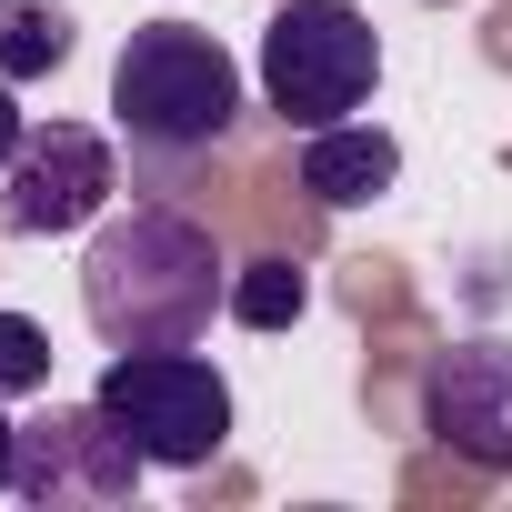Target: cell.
I'll use <instances>...</instances> for the list:
<instances>
[{"label":"cell","mask_w":512,"mask_h":512,"mask_svg":"<svg viewBox=\"0 0 512 512\" xmlns=\"http://www.w3.org/2000/svg\"><path fill=\"white\" fill-rule=\"evenodd\" d=\"M81 312H91L101 352H171V342H201L211 312H231L221 231L191 221L181 201L101 211V221H91V251H81Z\"/></svg>","instance_id":"6da1fadb"},{"label":"cell","mask_w":512,"mask_h":512,"mask_svg":"<svg viewBox=\"0 0 512 512\" xmlns=\"http://www.w3.org/2000/svg\"><path fill=\"white\" fill-rule=\"evenodd\" d=\"M111 131L141 171H191L241 131V61L201 21H141L111 61Z\"/></svg>","instance_id":"7a4b0ae2"},{"label":"cell","mask_w":512,"mask_h":512,"mask_svg":"<svg viewBox=\"0 0 512 512\" xmlns=\"http://www.w3.org/2000/svg\"><path fill=\"white\" fill-rule=\"evenodd\" d=\"M382 81V31L352 0H282L262 31V111L282 131H332L372 101Z\"/></svg>","instance_id":"3957f363"},{"label":"cell","mask_w":512,"mask_h":512,"mask_svg":"<svg viewBox=\"0 0 512 512\" xmlns=\"http://www.w3.org/2000/svg\"><path fill=\"white\" fill-rule=\"evenodd\" d=\"M91 402L151 452V472H201L231 442V382L191 342H171V352H111L101 382H91Z\"/></svg>","instance_id":"277c9868"},{"label":"cell","mask_w":512,"mask_h":512,"mask_svg":"<svg viewBox=\"0 0 512 512\" xmlns=\"http://www.w3.org/2000/svg\"><path fill=\"white\" fill-rule=\"evenodd\" d=\"M121 191V161H111V131L91 121H31V141L0 171V231L11 241H61V231H91Z\"/></svg>","instance_id":"5b68a950"},{"label":"cell","mask_w":512,"mask_h":512,"mask_svg":"<svg viewBox=\"0 0 512 512\" xmlns=\"http://www.w3.org/2000/svg\"><path fill=\"white\" fill-rule=\"evenodd\" d=\"M141 472H151V452H141L101 402H81V412L21 422V472H11V492L41 502V512H111V502L141 492Z\"/></svg>","instance_id":"8992f818"},{"label":"cell","mask_w":512,"mask_h":512,"mask_svg":"<svg viewBox=\"0 0 512 512\" xmlns=\"http://www.w3.org/2000/svg\"><path fill=\"white\" fill-rule=\"evenodd\" d=\"M422 432L472 462V472H512V342H452L422 372Z\"/></svg>","instance_id":"52a82bcc"},{"label":"cell","mask_w":512,"mask_h":512,"mask_svg":"<svg viewBox=\"0 0 512 512\" xmlns=\"http://www.w3.org/2000/svg\"><path fill=\"white\" fill-rule=\"evenodd\" d=\"M292 171H302V191L322 211H352V201H382L402 181V141L372 131V121H332V131H302V161Z\"/></svg>","instance_id":"ba28073f"},{"label":"cell","mask_w":512,"mask_h":512,"mask_svg":"<svg viewBox=\"0 0 512 512\" xmlns=\"http://www.w3.org/2000/svg\"><path fill=\"white\" fill-rule=\"evenodd\" d=\"M81 21H71V0H0V81H51L71 61Z\"/></svg>","instance_id":"9c48e42d"},{"label":"cell","mask_w":512,"mask_h":512,"mask_svg":"<svg viewBox=\"0 0 512 512\" xmlns=\"http://www.w3.org/2000/svg\"><path fill=\"white\" fill-rule=\"evenodd\" d=\"M312 312V272L292 251H262V262H231V322L241 332H292Z\"/></svg>","instance_id":"30bf717a"},{"label":"cell","mask_w":512,"mask_h":512,"mask_svg":"<svg viewBox=\"0 0 512 512\" xmlns=\"http://www.w3.org/2000/svg\"><path fill=\"white\" fill-rule=\"evenodd\" d=\"M51 332L31 322V312H0V402H11V392H51Z\"/></svg>","instance_id":"8fae6325"},{"label":"cell","mask_w":512,"mask_h":512,"mask_svg":"<svg viewBox=\"0 0 512 512\" xmlns=\"http://www.w3.org/2000/svg\"><path fill=\"white\" fill-rule=\"evenodd\" d=\"M31 141V121H21V101H11V81H0V171H11V151Z\"/></svg>","instance_id":"7c38bea8"},{"label":"cell","mask_w":512,"mask_h":512,"mask_svg":"<svg viewBox=\"0 0 512 512\" xmlns=\"http://www.w3.org/2000/svg\"><path fill=\"white\" fill-rule=\"evenodd\" d=\"M11 472H21V422L0 412V492H11Z\"/></svg>","instance_id":"4fadbf2b"}]
</instances>
